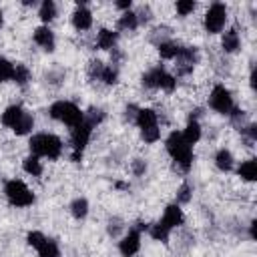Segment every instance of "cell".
<instances>
[{
  "instance_id": "6da1fadb",
  "label": "cell",
  "mask_w": 257,
  "mask_h": 257,
  "mask_svg": "<svg viewBox=\"0 0 257 257\" xmlns=\"http://www.w3.org/2000/svg\"><path fill=\"white\" fill-rule=\"evenodd\" d=\"M165 151L173 159V163L179 171H183V173L191 171L193 161H195V153H193V147L185 143L181 131H171L169 133V137L165 139Z\"/></svg>"
},
{
  "instance_id": "7a4b0ae2",
  "label": "cell",
  "mask_w": 257,
  "mask_h": 257,
  "mask_svg": "<svg viewBox=\"0 0 257 257\" xmlns=\"http://www.w3.org/2000/svg\"><path fill=\"white\" fill-rule=\"evenodd\" d=\"M28 149H30V155H36L48 161H58L64 151V145H62V139L54 133H34L28 139Z\"/></svg>"
},
{
  "instance_id": "3957f363",
  "label": "cell",
  "mask_w": 257,
  "mask_h": 257,
  "mask_svg": "<svg viewBox=\"0 0 257 257\" xmlns=\"http://www.w3.org/2000/svg\"><path fill=\"white\" fill-rule=\"evenodd\" d=\"M141 84L145 88L151 90H163V92H175L177 90V76L171 74L163 64L149 68L143 76H141Z\"/></svg>"
},
{
  "instance_id": "277c9868",
  "label": "cell",
  "mask_w": 257,
  "mask_h": 257,
  "mask_svg": "<svg viewBox=\"0 0 257 257\" xmlns=\"http://www.w3.org/2000/svg\"><path fill=\"white\" fill-rule=\"evenodd\" d=\"M48 116L58 120V122H62V124H66L68 128H72V126L82 122L84 110L78 104H74L72 100H54L48 106Z\"/></svg>"
},
{
  "instance_id": "5b68a950",
  "label": "cell",
  "mask_w": 257,
  "mask_h": 257,
  "mask_svg": "<svg viewBox=\"0 0 257 257\" xmlns=\"http://www.w3.org/2000/svg\"><path fill=\"white\" fill-rule=\"evenodd\" d=\"M135 124L141 133V139L149 145L157 143L161 139V126H159V114L157 110L145 106V108H139L137 112V118H135Z\"/></svg>"
},
{
  "instance_id": "8992f818",
  "label": "cell",
  "mask_w": 257,
  "mask_h": 257,
  "mask_svg": "<svg viewBox=\"0 0 257 257\" xmlns=\"http://www.w3.org/2000/svg\"><path fill=\"white\" fill-rule=\"evenodd\" d=\"M4 197H6V201L12 207H18V209L30 207L36 201L32 189L22 179H10V181H6L4 183Z\"/></svg>"
},
{
  "instance_id": "52a82bcc",
  "label": "cell",
  "mask_w": 257,
  "mask_h": 257,
  "mask_svg": "<svg viewBox=\"0 0 257 257\" xmlns=\"http://www.w3.org/2000/svg\"><path fill=\"white\" fill-rule=\"evenodd\" d=\"M92 131H94V126L90 122H86L84 118L80 124L70 128V161L72 163L82 161V155H84V151L92 139Z\"/></svg>"
},
{
  "instance_id": "ba28073f",
  "label": "cell",
  "mask_w": 257,
  "mask_h": 257,
  "mask_svg": "<svg viewBox=\"0 0 257 257\" xmlns=\"http://www.w3.org/2000/svg\"><path fill=\"white\" fill-rule=\"evenodd\" d=\"M227 20H229L227 6L223 2H213L203 16V28L207 34H221L227 26Z\"/></svg>"
},
{
  "instance_id": "9c48e42d",
  "label": "cell",
  "mask_w": 257,
  "mask_h": 257,
  "mask_svg": "<svg viewBox=\"0 0 257 257\" xmlns=\"http://www.w3.org/2000/svg\"><path fill=\"white\" fill-rule=\"evenodd\" d=\"M209 106L217 112V114H223V116H229L231 110L235 108V98H233V92L225 86V84H215L209 92Z\"/></svg>"
},
{
  "instance_id": "30bf717a",
  "label": "cell",
  "mask_w": 257,
  "mask_h": 257,
  "mask_svg": "<svg viewBox=\"0 0 257 257\" xmlns=\"http://www.w3.org/2000/svg\"><path fill=\"white\" fill-rule=\"evenodd\" d=\"M199 62V50L197 46H181L179 54L175 56V76H189Z\"/></svg>"
},
{
  "instance_id": "8fae6325",
  "label": "cell",
  "mask_w": 257,
  "mask_h": 257,
  "mask_svg": "<svg viewBox=\"0 0 257 257\" xmlns=\"http://www.w3.org/2000/svg\"><path fill=\"white\" fill-rule=\"evenodd\" d=\"M141 237L143 233L128 227V231L118 239V253L120 257H135L141 251Z\"/></svg>"
},
{
  "instance_id": "7c38bea8",
  "label": "cell",
  "mask_w": 257,
  "mask_h": 257,
  "mask_svg": "<svg viewBox=\"0 0 257 257\" xmlns=\"http://www.w3.org/2000/svg\"><path fill=\"white\" fill-rule=\"evenodd\" d=\"M70 22L78 32H86L92 28V12L88 10L86 2H76V8L70 14Z\"/></svg>"
},
{
  "instance_id": "4fadbf2b",
  "label": "cell",
  "mask_w": 257,
  "mask_h": 257,
  "mask_svg": "<svg viewBox=\"0 0 257 257\" xmlns=\"http://www.w3.org/2000/svg\"><path fill=\"white\" fill-rule=\"evenodd\" d=\"M32 40H34V44L40 46L44 52H54V48H56V36H54V32L50 30V26H44V24L36 26L34 32H32Z\"/></svg>"
},
{
  "instance_id": "5bb4252c",
  "label": "cell",
  "mask_w": 257,
  "mask_h": 257,
  "mask_svg": "<svg viewBox=\"0 0 257 257\" xmlns=\"http://www.w3.org/2000/svg\"><path fill=\"white\" fill-rule=\"evenodd\" d=\"M159 221H161L167 229L175 231V229H179V227L185 223V213H183L181 205H177V203H169V205L165 207L163 217H161Z\"/></svg>"
},
{
  "instance_id": "9a60e30c",
  "label": "cell",
  "mask_w": 257,
  "mask_h": 257,
  "mask_svg": "<svg viewBox=\"0 0 257 257\" xmlns=\"http://www.w3.org/2000/svg\"><path fill=\"white\" fill-rule=\"evenodd\" d=\"M221 48L225 54H235L241 50V36L237 28H227L225 32H221Z\"/></svg>"
},
{
  "instance_id": "2e32d148",
  "label": "cell",
  "mask_w": 257,
  "mask_h": 257,
  "mask_svg": "<svg viewBox=\"0 0 257 257\" xmlns=\"http://www.w3.org/2000/svg\"><path fill=\"white\" fill-rule=\"evenodd\" d=\"M116 42H118V32L116 30H110V28H100L96 32V48L98 50H112L116 48Z\"/></svg>"
},
{
  "instance_id": "e0dca14e",
  "label": "cell",
  "mask_w": 257,
  "mask_h": 257,
  "mask_svg": "<svg viewBox=\"0 0 257 257\" xmlns=\"http://www.w3.org/2000/svg\"><path fill=\"white\" fill-rule=\"evenodd\" d=\"M26 112V108L24 106H20V104H10V106H6L4 110H2V114H0V122L6 126V128H14L16 126V122L22 118V114Z\"/></svg>"
},
{
  "instance_id": "ac0fdd59",
  "label": "cell",
  "mask_w": 257,
  "mask_h": 257,
  "mask_svg": "<svg viewBox=\"0 0 257 257\" xmlns=\"http://www.w3.org/2000/svg\"><path fill=\"white\" fill-rule=\"evenodd\" d=\"M181 135H183V139H185V143L187 145H197L199 141H201V137H203V128H201V122L199 120H195V118H189L187 120V124H185V128L181 131Z\"/></svg>"
},
{
  "instance_id": "d6986e66",
  "label": "cell",
  "mask_w": 257,
  "mask_h": 257,
  "mask_svg": "<svg viewBox=\"0 0 257 257\" xmlns=\"http://www.w3.org/2000/svg\"><path fill=\"white\" fill-rule=\"evenodd\" d=\"M215 167L221 171V173H231L233 169H235V157H233V153L229 151V149H219L217 153H215Z\"/></svg>"
},
{
  "instance_id": "ffe728a7",
  "label": "cell",
  "mask_w": 257,
  "mask_h": 257,
  "mask_svg": "<svg viewBox=\"0 0 257 257\" xmlns=\"http://www.w3.org/2000/svg\"><path fill=\"white\" fill-rule=\"evenodd\" d=\"M237 175L245 183H253L257 179V161L255 159H245L237 165Z\"/></svg>"
},
{
  "instance_id": "44dd1931",
  "label": "cell",
  "mask_w": 257,
  "mask_h": 257,
  "mask_svg": "<svg viewBox=\"0 0 257 257\" xmlns=\"http://www.w3.org/2000/svg\"><path fill=\"white\" fill-rule=\"evenodd\" d=\"M139 28V20H137V14L135 10H126V12H120L118 20H116V32H135Z\"/></svg>"
},
{
  "instance_id": "7402d4cb",
  "label": "cell",
  "mask_w": 257,
  "mask_h": 257,
  "mask_svg": "<svg viewBox=\"0 0 257 257\" xmlns=\"http://www.w3.org/2000/svg\"><path fill=\"white\" fill-rule=\"evenodd\" d=\"M68 211H70L72 219H76V221L86 219V217H88V211H90L88 199H84V197H76V199H72L70 205H68Z\"/></svg>"
},
{
  "instance_id": "603a6c76",
  "label": "cell",
  "mask_w": 257,
  "mask_h": 257,
  "mask_svg": "<svg viewBox=\"0 0 257 257\" xmlns=\"http://www.w3.org/2000/svg\"><path fill=\"white\" fill-rule=\"evenodd\" d=\"M56 16H58V6H56V2L44 0V2L38 4V18L42 20L44 26H48Z\"/></svg>"
},
{
  "instance_id": "cb8c5ba5",
  "label": "cell",
  "mask_w": 257,
  "mask_h": 257,
  "mask_svg": "<svg viewBox=\"0 0 257 257\" xmlns=\"http://www.w3.org/2000/svg\"><path fill=\"white\" fill-rule=\"evenodd\" d=\"M22 171H24L26 175H30V177H40V175L44 173V167H42L40 157H36V155H26V157L22 159Z\"/></svg>"
},
{
  "instance_id": "d4e9b609",
  "label": "cell",
  "mask_w": 257,
  "mask_h": 257,
  "mask_svg": "<svg viewBox=\"0 0 257 257\" xmlns=\"http://www.w3.org/2000/svg\"><path fill=\"white\" fill-rule=\"evenodd\" d=\"M181 46L183 44H179L177 40H165V42H161L159 46H157V52H159V56L163 58V60H175V56L179 54V50H181Z\"/></svg>"
},
{
  "instance_id": "484cf974",
  "label": "cell",
  "mask_w": 257,
  "mask_h": 257,
  "mask_svg": "<svg viewBox=\"0 0 257 257\" xmlns=\"http://www.w3.org/2000/svg\"><path fill=\"white\" fill-rule=\"evenodd\" d=\"M32 128H34V114L26 110V112L22 114V118L16 122V126L12 128V133L18 135V137H24V135H30Z\"/></svg>"
},
{
  "instance_id": "4316f807",
  "label": "cell",
  "mask_w": 257,
  "mask_h": 257,
  "mask_svg": "<svg viewBox=\"0 0 257 257\" xmlns=\"http://www.w3.org/2000/svg\"><path fill=\"white\" fill-rule=\"evenodd\" d=\"M36 253H38V257H60V245H58V241L46 237L42 241V245L36 249Z\"/></svg>"
},
{
  "instance_id": "83f0119b",
  "label": "cell",
  "mask_w": 257,
  "mask_h": 257,
  "mask_svg": "<svg viewBox=\"0 0 257 257\" xmlns=\"http://www.w3.org/2000/svg\"><path fill=\"white\" fill-rule=\"evenodd\" d=\"M30 78H32L30 68H28L26 64H22V62H16V64H14V76H12V82H16L18 86H26V84L30 82Z\"/></svg>"
},
{
  "instance_id": "f1b7e54d",
  "label": "cell",
  "mask_w": 257,
  "mask_h": 257,
  "mask_svg": "<svg viewBox=\"0 0 257 257\" xmlns=\"http://www.w3.org/2000/svg\"><path fill=\"white\" fill-rule=\"evenodd\" d=\"M149 235H151V239H155V241H161V243H167L169 241V237H171V229H167L161 221H157V223H153V225H149V231H147Z\"/></svg>"
},
{
  "instance_id": "f546056e",
  "label": "cell",
  "mask_w": 257,
  "mask_h": 257,
  "mask_svg": "<svg viewBox=\"0 0 257 257\" xmlns=\"http://www.w3.org/2000/svg\"><path fill=\"white\" fill-rule=\"evenodd\" d=\"M98 80H100L102 84H106V86H114V84L118 82V66H114V64H104V68H102Z\"/></svg>"
},
{
  "instance_id": "4dcf8cb0",
  "label": "cell",
  "mask_w": 257,
  "mask_h": 257,
  "mask_svg": "<svg viewBox=\"0 0 257 257\" xmlns=\"http://www.w3.org/2000/svg\"><path fill=\"white\" fill-rule=\"evenodd\" d=\"M149 40H151L155 46H159V44L165 42V40H171V28H169V26H157V28H153L151 34H149Z\"/></svg>"
},
{
  "instance_id": "1f68e13d",
  "label": "cell",
  "mask_w": 257,
  "mask_h": 257,
  "mask_svg": "<svg viewBox=\"0 0 257 257\" xmlns=\"http://www.w3.org/2000/svg\"><path fill=\"white\" fill-rule=\"evenodd\" d=\"M191 199H193V185L185 181V183H183V185L177 189V195H175V203H177V205H187Z\"/></svg>"
},
{
  "instance_id": "d6a6232c",
  "label": "cell",
  "mask_w": 257,
  "mask_h": 257,
  "mask_svg": "<svg viewBox=\"0 0 257 257\" xmlns=\"http://www.w3.org/2000/svg\"><path fill=\"white\" fill-rule=\"evenodd\" d=\"M14 76V62L0 54V82H8Z\"/></svg>"
},
{
  "instance_id": "836d02e7",
  "label": "cell",
  "mask_w": 257,
  "mask_h": 257,
  "mask_svg": "<svg viewBox=\"0 0 257 257\" xmlns=\"http://www.w3.org/2000/svg\"><path fill=\"white\" fill-rule=\"evenodd\" d=\"M84 120L86 122H90L94 128L104 120V110L102 108H98V106H90L88 110H84Z\"/></svg>"
},
{
  "instance_id": "e575fe53",
  "label": "cell",
  "mask_w": 257,
  "mask_h": 257,
  "mask_svg": "<svg viewBox=\"0 0 257 257\" xmlns=\"http://www.w3.org/2000/svg\"><path fill=\"white\" fill-rule=\"evenodd\" d=\"M239 133H241V137H243V141H245L247 145L257 143V124H255V122H247V124H243V126L239 128Z\"/></svg>"
},
{
  "instance_id": "d590c367",
  "label": "cell",
  "mask_w": 257,
  "mask_h": 257,
  "mask_svg": "<svg viewBox=\"0 0 257 257\" xmlns=\"http://www.w3.org/2000/svg\"><path fill=\"white\" fill-rule=\"evenodd\" d=\"M124 231V223H122V219H118V217H112V219H108V225H106V233L112 237V239H120L122 233Z\"/></svg>"
},
{
  "instance_id": "8d00e7d4",
  "label": "cell",
  "mask_w": 257,
  "mask_h": 257,
  "mask_svg": "<svg viewBox=\"0 0 257 257\" xmlns=\"http://www.w3.org/2000/svg\"><path fill=\"white\" fill-rule=\"evenodd\" d=\"M195 8H197V2H195V0H179V2L175 4V12H177L181 18L193 14Z\"/></svg>"
},
{
  "instance_id": "74e56055",
  "label": "cell",
  "mask_w": 257,
  "mask_h": 257,
  "mask_svg": "<svg viewBox=\"0 0 257 257\" xmlns=\"http://www.w3.org/2000/svg\"><path fill=\"white\" fill-rule=\"evenodd\" d=\"M135 14H137V20H139V26H145V24H149V22L153 20V10H151V6H141V8L135 10Z\"/></svg>"
},
{
  "instance_id": "f35d334b",
  "label": "cell",
  "mask_w": 257,
  "mask_h": 257,
  "mask_svg": "<svg viewBox=\"0 0 257 257\" xmlns=\"http://www.w3.org/2000/svg\"><path fill=\"white\" fill-rule=\"evenodd\" d=\"M102 68H104V62H100V60H90V62H88V66H86L88 78H90V80H98V78H100Z\"/></svg>"
},
{
  "instance_id": "ab89813d",
  "label": "cell",
  "mask_w": 257,
  "mask_h": 257,
  "mask_svg": "<svg viewBox=\"0 0 257 257\" xmlns=\"http://www.w3.org/2000/svg\"><path fill=\"white\" fill-rule=\"evenodd\" d=\"M44 239H46V235H44L42 231H28V233H26V243H28L32 249H38Z\"/></svg>"
},
{
  "instance_id": "60d3db41",
  "label": "cell",
  "mask_w": 257,
  "mask_h": 257,
  "mask_svg": "<svg viewBox=\"0 0 257 257\" xmlns=\"http://www.w3.org/2000/svg\"><path fill=\"white\" fill-rule=\"evenodd\" d=\"M147 169H149V165H147V161L145 159H133L131 161V173L135 175V177H143L145 173H147Z\"/></svg>"
},
{
  "instance_id": "b9f144b4",
  "label": "cell",
  "mask_w": 257,
  "mask_h": 257,
  "mask_svg": "<svg viewBox=\"0 0 257 257\" xmlns=\"http://www.w3.org/2000/svg\"><path fill=\"white\" fill-rule=\"evenodd\" d=\"M137 112H139V106H135V104H128V106L124 108V120H128V122H133V124H135Z\"/></svg>"
},
{
  "instance_id": "7bdbcfd3",
  "label": "cell",
  "mask_w": 257,
  "mask_h": 257,
  "mask_svg": "<svg viewBox=\"0 0 257 257\" xmlns=\"http://www.w3.org/2000/svg\"><path fill=\"white\" fill-rule=\"evenodd\" d=\"M114 8L126 12V10H133V2L131 0H120V2H114Z\"/></svg>"
},
{
  "instance_id": "ee69618b",
  "label": "cell",
  "mask_w": 257,
  "mask_h": 257,
  "mask_svg": "<svg viewBox=\"0 0 257 257\" xmlns=\"http://www.w3.org/2000/svg\"><path fill=\"white\" fill-rule=\"evenodd\" d=\"M249 237H251V241H255V221L249 223Z\"/></svg>"
},
{
  "instance_id": "f6af8a7d",
  "label": "cell",
  "mask_w": 257,
  "mask_h": 257,
  "mask_svg": "<svg viewBox=\"0 0 257 257\" xmlns=\"http://www.w3.org/2000/svg\"><path fill=\"white\" fill-rule=\"evenodd\" d=\"M2 24H4V12H2V8H0V28H2Z\"/></svg>"
}]
</instances>
